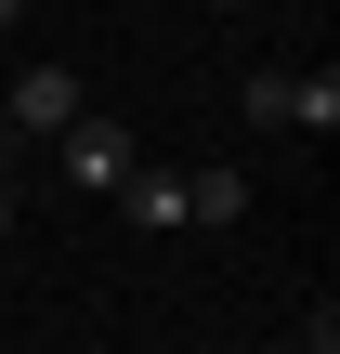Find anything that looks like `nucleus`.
<instances>
[{
	"instance_id": "1",
	"label": "nucleus",
	"mask_w": 340,
	"mask_h": 354,
	"mask_svg": "<svg viewBox=\"0 0 340 354\" xmlns=\"http://www.w3.org/2000/svg\"><path fill=\"white\" fill-rule=\"evenodd\" d=\"M52 145H66V184H79V197H118V184H131V158H144V145H131L118 118H92V105H79Z\"/></svg>"
},
{
	"instance_id": "2",
	"label": "nucleus",
	"mask_w": 340,
	"mask_h": 354,
	"mask_svg": "<svg viewBox=\"0 0 340 354\" xmlns=\"http://www.w3.org/2000/svg\"><path fill=\"white\" fill-rule=\"evenodd\" d=\"M66 118H79V79H66V66H26V79L0 92V131H66Z\"/></svg>"
},
{
	"instance_id": "3",
	"label": "nucleus",
	"mask_w": 340,
	"mask_h": 354,
	"mask_svg": "<svg viewBox=\"0 0 340 354\" xmlns=\"http://www.w3.org/2000/svg\"><path fill=\"white\" fill-rule=\"evenodd\" d=\"M183 223H210V236H223V223H249V171H236V158L183 171Z\"/></svg>"
},
{
	"instance_id": "4",
	"label": "nucleus",
	"mask_w": 340,
	"mask_h": 354,
	"mask_svg": "<svg viewBox=\"0 0 340 354\" xmlns=\"http://www.w3.org/2000/svg\"><path fill=\"white\" fill-rule=\"evenodd\" d=\"M118 197H131V223H157V236L183 223V171H157V158H131V184H118Z\"/></svg>"
},
{
	"instance_id": "5",
	"label": "nucleus",
	"mask_w": 340,
	"mask_h": 354,
	"mask_svg": "<svg viewBox=\"0 0 340 354\" xmlns=\"http://www.w3.org/2000/svg\"><path fill=\"white\" fill-rule=\"evenodd\" d=\"M288 131H314V145L340 131V79H328V66H314V79H288Z\"/></svg>"
},
{
	"instance_id": "6",
	"label": "nucleus",
	"mask_w": 340,
	"mask_h": 354,
	"mask_svg": "<svg viewBox=\"0 0 340 354\" xmlns=\"http://www.w3.org/2000/svg\"><path fill=\"white\" fill-rule=\"evenodd\" d=\"M210 13H249V0H210Z\"/></svg>"
},
{
	"instance_id": "7",
	"label": "nucleus",
	"mask_w": 340,
	"mask_h": 354,
	"mask_svg": "<svg viewBox=\"0 0 340 354\" xmlns=\"http://www.w3.org/2000/svg\"><path fill=\"white\" fill-rule=\"evenodd\" d=\"M0 223H13V184H0Z\"/></svg>"
},
{
	"instance_id": "8",
	"label": "nucleus",
	"mask_w": 340,
	"mask_h": 354,
	"mask_svg": "<svg viewBox=\"0 0 340 354\" xmlns=\"http://www.w3.org/2000/svg\"><path fill=\"white\" fill-rule=\"evenodd\" d=\"M13 13H26V0H0V26H13Z\"/></svg>"
}]
</instances>
